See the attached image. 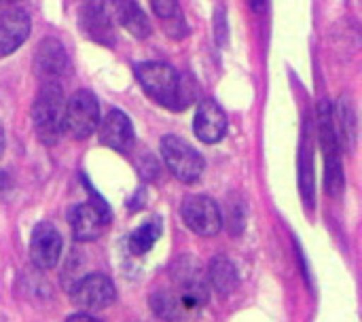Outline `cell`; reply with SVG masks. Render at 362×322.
<instances>
[{
    "mask_svg": "<svg viewBox=\"0 0 362 322\" xmlns=\"http://www.w3.org/2000/svg\"><path fill=\"white\" fill-rule=\"evenodd\" d=\"M136 79L142 89L161 106L182 110L195 100L193 81L165 62H142L136 66Z\"/></svg>",
    "mask_w": 362,
    "mask_h": 322,
    "instance_id": "cell-1",
    "label": "cell"
},
{
    "mask_svg": "<svg viewBox=\"0 0 362 322\" xmlns=\"http://www.w3.org/2000/svg\"><path fill=\"white\" fill-rule=\"evenodd\" d=\"M64 113H66V100L62 93V87L53 81L45 83L32 104V121L36 136L47 146H53L62 132H64Z\"/></svg>",
    "mask_w": 362,
    "mask_h": 322,
    "instance_id": "cell-2",
    "label": "cell"
},
{
    "mask_svg": "<svg viewBox=\"0 0 362 322\" xmlns=\"http://www.w3.org/2000/svg\"><path fill=\"white\" fill-rule=\"evenodd\" d=\"M318 140L325 153V168H327V189L333 195H339L344 189V168H341V155H339V136L335 125L333 106L322 100L318 104Z\"/></svg>",
    "mask_w": 362,
    "mask_h": 322,
    "instance_id": "cell-3",
    "label": "cell"
},
{
    "mask_svg": "<svg viewBox=\"0 0 362 322\" xmlns=\"http://www.w3.org/2000/svg\"><path fill=\"white\" fill-rule=\"evenodd\" d=\"M98 125H100V102H98V98L87 89H78L66 102L64 130L74 140H87L93 132H98Z\"/></svg>",
    "mask_w": 362,
    "mask_h": 322,
    "instance_id": "cell-4",
    "label": "cell"
},
{
    "mask_svg": "<svg viewBox=\"0 0 362 322\" xmlns=\"http://www.w3.org/2000/svg\"><path fill=\"white\" fill-rule=\"evenodd\" d=\"M161 157L168 170L182 183H195L204 172V157L178 136H163Z\"/></svg>",
    "mask_w": 362,
    "mask_h": 322,
    "instance_id": "cell-5",
    "label": "cell"
},
{
    "mask_svg": "<svg viewBox=\"0 0 362 322\" xmlns=\"http://www.w3.org/2000/svg\"><path fill=\"white\" fill-rule=\"evenodd\" d=\"M81 30L100 45L115 42V0H78Z\"/></svg>",
    "mask_w": 362,
    "mask_h": 322,
    "instance_id": "cell-6",
    "label": "cell"
},
{
    "mask_svg": "<svg viewBox=\"0 0 362 322\" xmlns=\"http://www.w3.org/2000/svg\"><path fill=\"white\" fill-rule=\"evenodd\" d=\"M180 214H182L185 225L202 238H212L223 227V217H221L218 204L208 195L187 197Z\"/></svg>",
    "mask_w": 362,
    "mask_h": 322,
    "instance_id": "cell-7",
    "label": "cell"
},
{
    "mask_svg": "<svg viewBox=\"0 0 362 322\" xmlns=\"http://www.w3.org/2000/svg\"><path fill=\"white\" fill-rule=\"evenodd\" d=\"M117 299L112 280L104 274H89L81 278L72 289V301L83 310H106Z\"/></svg>",
    "mask_w": 362,
    "mask_h": 322,
    "instance_id": "cell-8",
    "label": "cell"
},
{
    "mask_svg": "<svg viewBox=\"0 0 362 322\" xmlns=\"http://www.w3.org/2000/svg\"><path fill=\"white\" fill-rule=\"evenodd\" d=\"M68 223L72 229V238L76 242H93L104 234V227L108 223V212L106 208L93 202H85L70 210Z\"/></svg>",
    "mask_w": 362,
    "mask_h": 322,
    "instance_id": "cell-9",
    "label": "cell"
},
{
    "mask_svg": "<svg viewBox=\"0 0 362 322\" xmlns=\"http://www.w3.org/2000/svg\"><path fill=\"white\" fill-rule=\"evenodd\" d=\"M62 257V236L51 223L34 227L30 238V259L40 270H53Z\"/></svg>",
    "mask_w": 362,
    "mask_h": 322,
    "instance_id": "cell-10",
    "label": "cell"
},
{
    "mask_svg": "<svg viewBox=\"0 0 362 322\" xmlns=\"http://www.w3.org/2000/svg\"><path fill=\"white\" fill-rule=\"evenodd\" d=\"M193 132L206 144H214V142L223 140L225 134H227V115H225V110L214 100H204L195 110Z\"/></svg>",
    "mask_w": 362,
    "mask_h": 322,
    "instance_id": "cell-11",
    "label": "cell"
},
{
    "mask_svg": "<svg viewBox=\"0 0 362 322\" xmlns=\"http://www.w3.org/2000/svg\"><path fill=\"white\" fill-rule=\"evenodd\" d=\"M98 132H100V140L102 144L119 151V153H125L132 149L134 144V125H132V119L119 110V108H110L106 113V117L100 121L98 125Z\"/></svg>",
    "mask_w": 362,
    "mask_h": 322,
    "instance_id": "cell-12",
    "label": "cell"
},
{
    "mask_svg": "<svg viewBox=\"0 0 362 322\" xmlns=\"http://www.w3.org/2000/svg\"><path fill=\"white\" fill-rule=\"evenodd\" d=\"M32 21L23 8H11L0 17V55H11L30 36Z\"/></svg>",
    "mask_w": 362,
    "mask_h": 322,
    "instance_id": "cell-13",
    "label": "cell"
},
{
    "mask_svg": "<svg viewBox=\"0 0 362 322\" xmlns=\"http://www.w3.org/2000/svg\"><path fill=\"white\" fill-rule=\"evenodd\" d=\"M115 21H119V25H123L132 36L140 40L148 38L151 34V21L134 0H115Z\"/></svg>",
    "mask_w": 362,
    "mask_h": 322,
    "instance_id": "cell-14",
    "label": "cell"
},
{
    "mask_svg": "<svg viewBox=\"0 0 362 322\" xmlns=\"http://www.w3.org/2000/svg\"><path fill=\"white\" fill-rule=\"evenodd\" d=\"M36 66L47 76H59L68 68V55L57 38H45L36 47Z\"/></svg>",
    "mask_w": 362,
    "mask_h": 322,
    "instance_id": "cell-15",
    "label": "cell"
},
{
    "mask_svg": "<svg viewBox=\"0 0 362 322\" xmlns=\"http://www.w3.org/2000/svg\"><path fill=\"white\" fill-rule=\"evenodd\" d=\"M208 280L218 295H231L240 287V276H238L235 265L223 255H218L210 261Z\"/></svg>",
    "mask_w": 362,
    "mask_h": 322,
    "instance_id": "cell-16",
    "label": "cell"
},
{
    "mask_svg": "<svg viewBox=\"0 0 362 322\" xmlns=\"http://www.w3.org/2000/svg\"><path fill=\"white\" fill-rule=\"evenodd\" d=\"M310 144L312 142L305 130L301 138V149H299V187H301V195L308 208L314 206V149Z\"/></svg>",
    "mask_w": 362,
    "mask_h": 322,
    "instance_id": "cell-17",
    "label": "cell"
},
{
    "mask_svg": "<svg viewBox=\"0 0 362 322\" xmlns=\"http://www.w3.org/2000/svg\"><path fill=\"white\" fill-rule=\"evenodd\" d=\"M151 308H153V312L159 316V318H163V321L168 322H174V321H180V318H185L189 312H187V308L182 306V301H180V295L176 293V289L172 291H159V293H153L151 295Z\"/></svg>",
    "mask_w": 362,
    "mask_h": 322,
    "instance_id": "cell-18",
    "label": "cell"
},
{
    "mask_svg": "<svg viewBox=\"0 0 362 322\" xmlns=\"http://www.w3.org/2000/svg\"><path fill=\"white\" fill-rule=\"evenodd\" d=\"M159 236H161V225L157 221L144 223L129 236V251L134 255H144L155 246Z\"/></svg>",
    "mask_w": 362,
    "mask_h": 322,
    "instance_id": "cell-19",
    "label": "cell"
},
{
    "mask_svg": "<svg viewBox=\"0 0 362 322\" xmlns=\"http://www.w3.org/2000/svg\"><path fill=\"white\" fill-rule=\"evenodd\" d=\"M335 125H341V140L352 149L354 142H356V115H354V106H352L350 98H341L339 100Z\"/></svg>",
    "mask_w": 362,
    "mask_h": 322,
    "instance_id": "cell-20",
    "label": "cell"
},
{
    "mask_svg": "<svg viewBox=\"0 0 362 322\" xmlns=\"http://www.w3.org/2000/svg\"><path fill=\"white\" fill-rule=\"evenodd\" d=\"M151 6L155 11L157 17L170 21V19H176L180 15V8H178V0H151Z\"/></svg>",
    "mask_w": 362,
    "mask_h": 322,
    "instance_id": "cell-21",
    "label": "cell"
},
{
    "mask_svg": "<svg viewBox=\"0 0 362 322\" xmlns=\"http://www.w3.org/2000/svg\"><path fill=\"white\" fill-rule=\"evenodd\" d=\"M214 32H216V40L218 45L223 47L229 38V28H227V13H225V6H216V13H214Z\"/></svg>",
    "mask_w": 362,
    "mask_h": 322,
    "instance_id": "cell-22",
    "label": "cell"
},
{
    "mask_svg": "<svg viewBox=\"0 0 362 322\" xmlns=\"http://www.w3.org/2000/svg\"><path fill=\"white\" fill-rule=\"evenodd\" d=\"M66 322H102L100 318L91 316V314H85V312H78V314H72Z\"/></svg>",
    "mask_w": 362,
    "mask_h": 322,
    "instance_id": "cell-23",
    "label": "cell"
},
{
    "mask_svg": "<svg viewBox=\"0 0 362 322\" xmlns=\"http://www.w3.org/2000/svg\"><path fill=\"white\" fill-rule=\"evenodd\" d=\"M248 4H250V8H252L255 13H263V11H265L267 0H248Z\"/></svg>",
    "mask_w": 362,
    "mask_h": 322,
    "instance_id": "cell-24",
    "label": "cell"
},
{
    "mask_svg": "<svg viewBox=\"0 0 362 322\" xmlns=\"http://www.w3.org/2000/svg\"><path fill=\"white\" fill-rule=\"evenodd\" d=\"M4 144H6V136H4V127H2V121H0V157L4 153Z\"/></svg>",
    "mask_w": 362,
    "mask_h": 322,
    "instance_id": "cell-25",
    "label": "cell"
},
{
    "mask_svg": "<svg viewBox=\"0 0 362 322\" xmlns=\"http://www.w3.org/2000/svg\"><path fill=\"white\" fill-rule=\"evenodd\" d=\"M2 2V0H0ZM4 2H19V0H4Z\"/></svg>",
    "mask_w": 362,
    "mask_h": 322,
    "instance_id": "cell-26",
    "label": "cell"
},
{
    "mask_svg": "<svg viewBox=\"0 0 362 322\" xmlns=\"http://www.w3.org/2000/svg\"><path fill=\"white\" fill-rule=\"evenodd\" d=\"M0 17H2V4H0Z\"/></svg>",
    "mask_w": 362,
    "mask_h": 322,
    "instance_id": "cell-27",
    "label": "cell"
}]
</instances>
